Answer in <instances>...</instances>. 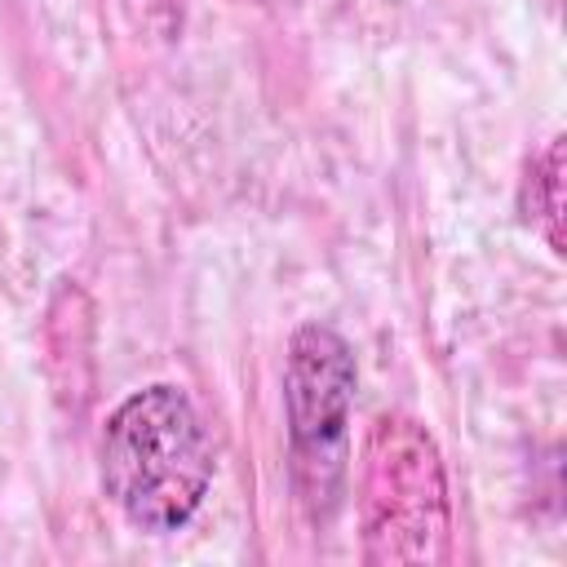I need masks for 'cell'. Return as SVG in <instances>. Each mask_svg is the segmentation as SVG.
Listing matches in <instances>:
<instances>
[{"label":"cell","mask_w":567,"mask_h":567,"mask_svg":"<svg viewBox=\"0 0 567 567\" xmlns=\"http://www.w3.org/2000/svg\"><path fill=\"white\" fill-rule=\"evenodd\" d=\"M213 483V447L177 385H146L102 434V487L142 532H177Z\"/></svg>","instance_id":"1"},{"label":"cell","mask_w":567,"mask_h":567,"mask_svg":"<svg viewBox=\"0 0 567 567\" xmlns=\"http://www.w3.org/2000/svg\"><path fill=\"white\" fill-rule=\"evenodd\" d=\"M354 399L350 346L319 323L297 328L288 346L284 403L292 439V478L310 518H328L346 478V421Z\"/></svg>","instance_id":"3"},{"label":"cell","mask_w":567,"mask_h":567,"mask_svg":"<svg viewBox=\"0 0 567 567\" xmlns=\"http://www.w3.org/2000/svg\"><path fill=\"white\" fill-rule=\"evenodd\" d=\"M252 4H270V9H279V4H301V0H252Z\"/></svg>","instance_id":"5"},{"label":"cell","mask_w":567,"mask_h":567,"mask_svg":"<svg viewBox=\"0 0 567 567\" xmlns=\"http://www.w3.org/2000/svg\"><path fill=\"white\" fill-rule=\"evenodd\" d=\"M363 554L368 563H434L447 540V483L434 439L403 416H381L363 447Z\"/></svg>","instance_id":"2"},{"label":"cell","mask_w":567,"mask_h":567,"mask_svg":"<svg viewBox=\"0 0 567 567\" xmlns=\"http://www.w3.org/2000/svg\"><path fill=\"white\" fill-rule=\"evenodd\" d=\"M523 208H527V221L540 226V235L549 239V248L563 252V230H558V221H563V142L558 137L532 164Z\"/></svg>","instance_id":"4"}]
</instances>
